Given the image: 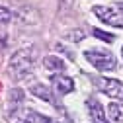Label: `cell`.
I'll return each mask as SVG.
<instances>
[{
  "label": "cell",
  "instance_id": "9c48e42d",
  "mask_svg": "<svg viewBox=\"0 0 123 123\" xmlns=\"http://www.w3.org/2000/svg\"><path fill=\"white\" fill-rule=\"evenodd\" d=\"M107 111H110V115H111V119H113L115 123H121V121H123V105H119V104H110V105H107Z\"/></svg>",
  "mask_w": 123,
  "mask_h": 123
},
{
  "label": "cell",
  "instance_id": "5b68a950",
  "mask_svg": "<svg viewBox=\"0 0 123 123\" xmlns=\"http://www.w3.org/2000/svg\"><path fill=\"white\" fill-rule=\"evenodd\" d=\"M51 82H53L55 90H59L61 94H68V92H72V88H74L72 78H68V76H63V74H55V76H51Z\"/></svg>",
  "mask_w": 123,
  "mask_h": 123
},
{
  "label": "cell",
  "instance_id": "3957f363",
  "mask_svg": "<svg viewBox=\"0 0 123 123\" xmlns=\"http://www.w3.org/2000/svg\"><path fill=\"white\" fill-rule=\"evenodd\" d=\"M31 68V59H29V53L27 51H20L14 55V59L10 61V70L14 72V76H25Z\"/></svg>",
  "mask_w": 123,
  "mask_h": 123
},
{
  "label": "cell",
  "instance_id": "6da1fadb",
  "mask_svg": "<svg viewBox=\"0 0 123 123\" xmlns=\"http://www.w3.org/2000/svg\"><path fill=\"white\" fill-rule=\"evenodd\" d=\"M84 57L88 59L90 65H94L98 70H111L115 68V57L110 51H104V49H90L84 53Z\"/></svg>",
  "mask_w": 123,
  "mask_h": 123
},
{
  "label": "cell",
  "instance_id": "30bf717a",
  "mask_svg": "<svg viewBox=\"0 0 123 123\" xmlns=\"http://www.w3.org/2000/svg\"><path fill=\"white\" fill-rule=\"evenodd\" d=\"M94 35L98 37V39H104V41H107V43H111L115 37L111 35V33H105V31H100V29H94Z\"/></svg>",
  "mask_w": 123,
  "mask_h": 123
},
{
  "label": "cell",
  "instance_id": "7a4b0ae2",
  "mask_svg": "<svg viewBox=\"0 0 123 123\" xmlns=\"http://www.w3.org/2000/svg\"><path fill=\"white\" fill-rule=\"evenodd\" d=\"M96 16L110 24V25H123V4H111V6H96Z\"/></svg>",
  "mask_w": 123,
  "mask_h": 123
},
{
  "label": "cell",
  "instance_id": "8992f818",
  "mask_svg": "<svg viewBox=\"0 0 123 123\" xmlns=\"http://www.w3.org/2000/svg\"><path fill=\"white\" fill-rule=\"evenodd\" d=\"M88 104H90L88 110H90V117H92V121H94V123H110V121H107V117H105V113H104L102 104H100L98 100H90Z\"/></svg>",
  "mask_w": 123,
  "mask_h": 123
},
{
  "label": "cell",
  "instance_id": "277c9868",
  "mask_svg": "<svg viewBox=\"0 0 123 123\" xmlns=\"http://www.w3.org/2000/svg\"><path fill=\"white\" fill-rule=\"evenodd\" d=\"M102 88L104 94H107L110 98H115V100H123V84L119 80H113V78H98L96 80Z\"/></svg>",
  "mask_w": 123,
  "mask_h": 123
},
{
  "label": "cell",
  "instance_id": "8fae6325",
  "mask_svg": "<svg viewBox=\"0 0 123 123\" xmlns=\"http://www.w3.org/2000/svg\"><path fill=\"white\" fill-rule=\"evenodd\" d=\"M10 20V12L4 10V8H0V22H8Z\"/></svg>",
  "mask_w": 123,
  "mask_h": 123
},
{
  "label": "cell",
  "instance_id": "52a82bcc",
  "mask_svg": "<svg viewBox=\"0 0 123 123\" xmlns=\"http://www.w3.org/2000/svg\"><path fill=\"white\" fill-rule=\"evenodd\" d=\"M31 92H33L37 98L45 100V102H53V94H51V90H49L47 86H43V84H35V86L31 88Z\"/></svg>",
  "mask_w": 123,
  "mask_h": 123
},
{
  "label": "cell",
  "instance_id": "ba28073f",
  "mask_svg": "<svg viewBox=\"0 0 123 123\" xmlns=\"http://www.w3.org/2000/svg\"><path fill=\"white\" fill-rule=\"evenodd\" d=\"M45 67H47L49 70H63L65 68V63H63V59H59V57H45Z\"/></svg>",
  "mask_w": 123,
  "mask_h": 123
}]
</instances>
